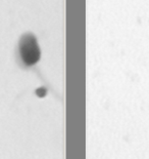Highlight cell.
<instances>
[{
  "mask_svg": "<svg viewBox=\"0 0 149 159\" xmlns=\"http://www.w3.org/2000/svg\"><path fill=\"white\" fill-rule=\"evenodd\" d=\"M19 53L22 62L28 67L39 62L41 57V50L35 35L32 33H26L21 37L19 42Z\"/></svg>",
  "mask_w": 149,
  "mask_h": 159,
  "instance_id": "cell-1",
  "label": "cell"
}]
</instances>
